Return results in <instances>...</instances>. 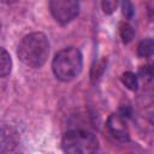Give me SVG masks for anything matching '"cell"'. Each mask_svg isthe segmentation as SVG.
Wrapping results in <instances>:
<instances>
[{
    "instance_id": "cell-1",
    "label": "cell",
    "mask_w": 154,
    "mask_h": 154,
    "mask_svg": "<svg viewBox=\"0 0 154 154\" xmlns=\"http://www.w3.org/2000/svg\"><path fill=\"white\" fill-rule=\"evenodd\" d=\"M19 60L32 69L45 65L49 55V41L43 32H30L25 35L17 47Z\"/></svg>"
},
{
    "instance_id": "cell-2",
    "label": "cell",
    "mask_w": 154,
    "mask_h": 154,
    "mask_svg": "<svg viewBox=\"0 0 154 154\" xmlns=\"http://www.w3.org/2000/svg\"><path fill=\"white\" fill-rule=\"evenodd\" d=\"M83 67V57L78 48L66 47L59 51L52 60V71L54 76L63 82H70L76 78Z\"/></svg>"
},
{
    "instance_id": "cell-3",
    "label": "cell",
    "mask_w": 154,
    "mask_h": 154,
    "mask_svg": "<svg viewBox=\"0 0 154 154\" xmlns=\"http://www.w3.org/2000/svg\"><path fill=\"white\" fill-rule=\"evenodd\" d=\"M61 149L65 154H96L99 140L87 130H70L61 138Z\"/></svg>"
},
{
    "instance_id": "cell-4",
    "label": "cell",
    "mask_w": 154,
    "mask_h": 154,
    "mask_svg": "<svg viewBox=\"0 0 154 154\" xmlns=\"http://www.w3.org/2000/svg\"><path fill=\"white\" fill-rule=\"evenodd\" d=\"M48 5L53 18L61 25L72 22L79 12V4L73 0H52Z\"/></svg>"
},
{
    "instance_id": "cell-5",
    "label": "cell",
    "mask_w": 154,
    "mask_h": 154,
    "mask_svg": "<svg viewBox=\"0 0 154 154\" xmlns=\"http://www.w3.org/2000/svg\"><path fill=\"white\" fill-rule=\"evenodd\" d=\"M107 129L109 134L120 142H128L129 141V131L126 128V124L124 122V118L120 114H111L107 120Z\"/></svg>"
},
{
    "instance_id": "cell-6",
    "label": "cell",
    "mask_w": 154,
    "mask_h": 154,
    "mask_svg": "<svg viewBox=\"0 0 154 154\" xmlns=\"http://www.w3.org/2000/svg\"><path fill=\"white\" fill-rule=\"evenodd\" d=\"M137 54L141 58L154 57V40L144 38L140 41V43L137 45Z\"/></svg>"
},
{
    "instance_id": "cell-7",
    "label": "cell",
    "mask_w": 154,
    "mask_h": 154,
    "mask_svg": "<svg viewBox=\"0 0 154 154\" xmlns=\"http://www.w3.org/2000/svg\"><path fill=\"white\" fill-rule=\"evenodd\" d=\"M0 73H1V77H7L11 72V69H12V60H11V57L10 54L4 49L1 48V55H0Z\"/></svg>"
},
{
    "instance_id": "cell-8",
    "label": "cell",
    "mask_w": 154,
    "mask_h": 154,
    "mask_svg": "<svg viewBox=\"0 0 154 154\" xmlns=\"http://www.w3.org/2000/svg\"><path fill=\"white\" fill-rule=\"evenodd\" d=\"M120 81H122V83H123L128 89H130V90H136V89L138 88V78H137V76H136L134 72H131V71L124 72V73L122 75V77H120Z\"/></svg>"
},
{
    "instance_id": "cell-9",
    "label": "cell",
    "mask_w": 154,
    "mask_h": 154,
    "mask_svg": "<svg viewBox=\"0 0 154 154\" xmlns=\"http://www.w3.org/2000/svg\"><path fill=\"white\" fill-rule=\"evenodd\" d=\"M119 35H120L122 41L124 43H129V42L132 41V38L135 36V30H134V28L129 23L123 22L119 25Z\"/></svg>"
},
{
    "instance_id": "cell-10",
    "label": "cell",
    "mask_w": 154,
    "mask_h": 154,
    "mask_svg": "<svg viewBox=\"0 0 154 154\" xmlns=\"http://www.w3.org/2000/svg\"><path fill=\"white\" fill-rule=\"evenodd\" d=\"M101 6H102V10L106 14H112L114 12V10L117 8L118 2L113 1V0H106V1H102Z\"/></svg>"
},
{
    "instance_id": "cell-11",
    "label": "cell",
    "mask_w": 154,
    "mask_h": 154,
    "mask_svg": "<svg viewBox=\"0 0 154 154\" xmlns=\"http://www.w3.org/2000/svg\"><path fill=\"white\" fill-rule=\"evenodd\" d=\"M153 75H154V64H148L140 69V76H142L143 78L150 79Z\"/></svg>"
},
{
    "instance_id": "cell-12",
    "label": "cell",
    "mask_w": 154,
    "mask_h": 154,
    "mask_svg": "<svg viewBox=\"0 0 154 154\" xmlns=\"http://www.w3.org/2000/svg\"><path fill=\"white\" fill-rule=\"evenodd\" d=\"M122 8H123V14L125 17H128V18H131L132 17V14H134V7H132L131 2L124 1L122 4Z\"/></svg>"
}]
</instances>
